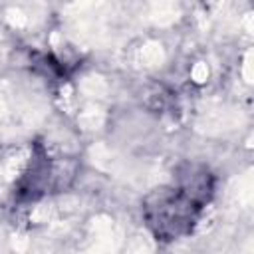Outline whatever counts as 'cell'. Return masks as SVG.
<instances>
[{"label":"cell","mask_w":254,"mask_h":254,"mask_svg":"<svg viewBox=\"0 0 254 254\" xmlns=\"http://www.w3.org/2000/svg\"><path fill=\"white\" fill-rule=\"evenodd\" d=\"M204 204L179 185L153 190L143 204V216L157 240H179L190 234Z\"/></svg>","instance_id":"6da1fadb"}]
</instances>
